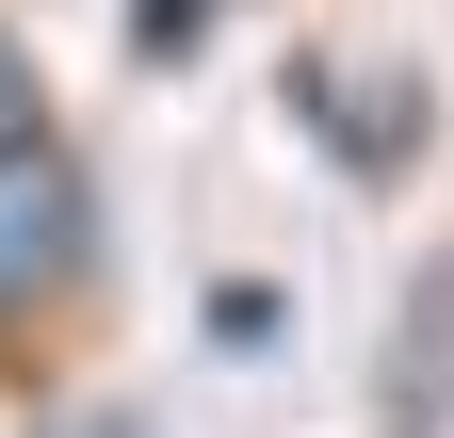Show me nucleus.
Wrapping results in <instances>:
<instances>
[{
  "instance_id": "nucleus-1",
  "label": "nucleus",
  "mask_w": 454,
  "mask_h": 438,
  "mask_svg": "<svg viewBox=\"0 0 454 438\" xmlns=\"http://www.w3.org/2000/svg\"><path fill=\"white\" fill-rule=\"evenodd\" d=\"M82 260H98V195H82L66 130H49L33 98L0 82V309H49V293H82Z\"/></svg>"
},
{
  "instance_id": "nucleus-2",
  "label": "nucleus",
  "mask_w": 454,
  "mask_h": 438,
  "mask_svg": "<svg viewBox=\"0 0 454 438\" xmlns=\"http://www.w3.org/2000/svg\"><path fill=\"white\" fill-rule=\"evenodd\" d=\"M454 406V260H438V293H406V373H389V422H438Z\"/></svg>"
}]
</instances>
